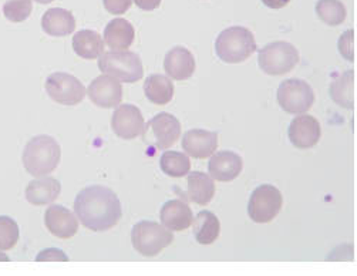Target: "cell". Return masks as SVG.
Returning a JSON list of instances; mask_svg holds the SVG:
<instances>
[{"label": "cell", "mask_w": 357, "mask_h": 276, "mask_svg": "<svg viewBox=\"0 0 357 276\" xmlns=\"http://www.w3.org/2000/svg\"><path fill=\"white\" fill-rule=\"evenodd\" d=\"M194 222V236L201 245H211L215 243L221 233V222L211 211H201Z\"/></svg>", "instance_id": "cell-24"}, {"label": "cell", "mask_w": 357, "mask_h": 276, "mask_svg": "<svg viewBox=\"0 0 357 276\" xmlns=\"http://www.w3.org/2000/svg\"><path fill=\"white\" fill-rule=\"evenodd\" d=\"M320 135H322V128L319 121L309 114L295 117L288 130L291 144L299 150L313 148L319 143Z\"/></svg>", "instance_id": "cell-12"}, {"label": "cell", "mask_w": 357, "mask_h": 276, "mask_svg": "<svg viewBox=\"0 0 357 276\" xmlns=\"http://www.w3.org/2000/svg\"><path fill=\"white\" fill-rule=\"evenodd\" d=\"M135 30L126 19H114L104 29V42L113 52H124L132 45Z\"/></svg>", "instance_id": "cell-20"}, {"label": "cell", "mask_w": 357, "mask_h": 276, "mask_svg": "<svg viewBox=\"0 0 357 276\" xmlns=\"http://www.w3.org/2000/svg\"><path fill=\"white\" fill-rule=\"evenodd\" d=\"M75 213L80 222L94 232L114 228L123 217L117 194L102 185H91L82 190L75 199Z\"/></svg>", "instance_id": "cell-1"}, {"label": "cell", "mask_w": 357, "mask_h": 276, "mask_svg": "<svg viewBox=\"0 0 357 276\" xmlns=\"http://www.w3.org/2000/svg\"><path fill=\"white\" fill-rule=\"evenodd\" d=\"M73 50L84 60L98 59L104 53L102 38L96 30H80L73 36Z\"/></svg>", "instance_id": "cell-23"}, {"label": "cell", "mask_w": 357, "mask_h": 276, "mask_svg": "<svg viewBox=\"0 0 357 276\" xmlns=\"http://www.w3.org/2000/svg\"><path fill=\"white\" fill-rule=\"evenodd\" d=\"M243 168L242 158L234 151H220L212 154L208 162L209 176L221 183H229L239 177Z\"/></svg>", "instance_id": "cell-16"}, {"label": "cell", "mask_w": 357, "mask_h": 276, "mask_svg": "<svg viewBox=\"0 0 357 276\" xmlns=\"http://www.w3.org/2000/svg\"><path fill=\"white\" fill-rule=\"evenodd\" d=\"M61 192V184L53 177L33 180L26 188V199L34 206L53 204Z\"/></svg>", "instance_id": "cell-21"}, {"label": "cell", "mask_w": 357, "mask_h": 276, "mask_svg": "<svg viewBox=\"0 0 357 276\" xmlns=\"http://www.w3.org/2000/svg\"><path fill=\"white\" fill-rule=\"evenodd\" d=\"M42 29L52 38H64L75 31L76 19L70 10L52 8L42 17Z\"/></svg>", "instance_id": "cell-19"}, {"label": "cell", "mask_w": 357, "mask_h": 276, "mask_svg": "<svg viewBox=\"0 0 357 276\" xmlns=\"http://www.w3.org/2000/svg\"><path fill=\"white\" fill-rule=\"evenodd\" d=\"M195 67L197 64L194 54L183 46H176L165 54L164 70L172 80H188L195 73Z\"/></svg>", "instance_id": "cell-15"}, {"label": "cell", "mask_w": 357, "mask_h": 276, "mask_svg": "<svg viewBox=\"0 0 357 276\" xmlns=\"http://www.w3.org/2000/svg\"><path fill=\"white\" fill-rule=\"evenodd\" d=\"M0 261H2V262H8L9 261V258L5 254H2V251H0Z\"/></svg>", "instance_id": "cell-37"}, {"label": "cell", "mask_w": 357, "mask_h": 276, "mask_svg": "<svg viewBox=\"0 0 357 276\" xmlns=\"http://www.w3.org/2000/svg\"><path fill=\"white\" fill-rule=\"evenodd\" d=\"M33 10L31 0H8L3 5V15L12 23L26 20Z\"/></svg>", "instance_id": "cell-30"}, {"label": "cell", "mask_w": 357, "mask_h": 276, "mask_svg": "<svg viewBox=\"0 0 357 276\" xmlns=\"http://www.w3.org/2000/svg\"><path fill=\"white\" fill-rule=\"evenodd\" d=\"M61 158V148L50 135H36L26 144L22 160L24 169L33 177H46Z\"/></svg>", "instance_id": "cell-2"}, {"label": "cell", "mask_w": 357, "mask_h": 276, "mask_svg": "<svg viewBox=\"0 0 357 276\" xmlns=\"http://www.w3.org/2000/svg\"><path fill=\"white\" fill-rule=\"evenodd\" d=\"M174 84L172 80L167 76L151 75L144 82V94L146 97L157 106H165L174 97Z\"/></svg>", "instance_id": "cell-25"}, {"label": "cell", "mask_w": 357, "mask_h": 276, "mask_svg": "<svg viewBox=\"0 0 357 276\" xmlns=\"http://www.w3.org/2000/svg\"><path fill=\"white\" fill-rule=\"evenodd\" d=\"M87 94L97 107L113 109L119 106L123 100V86L120 80L101 75L90 83Z\"/></svg>", "instance_id": "cell-11"}, {"label": "cell", "mask_w": 357, "mask_h": 276, "mask_svg": "<svg viewBox=\"0 0 357 276\" xmlns=\"http://www.w3.org/2000/svg\"><path fill=\"white\" fill-rule=\"evenodd\" d=\"M213 195H215V184L209 176L199 171L188 172L185 197L190 201L198 205H206L212 201Z\"/></svg>", "instance_id": "cell-22"}, {"label": "cell", "mask_w": 357, "mask_h": 276, "mask_svg": "<svg viewBox=\"0 0 357 276\" xmlns=\"http://www.w3.org/2000/svg\"><path fill=\"white\" fill-rule=\"evenodd\" d=\"M276 100L283 112L289 114H303L312 109L314 93L310 84L305 80L289 79L282 82L278 87Z\"/></svg>", "instance_id": "cell-7"}, {"label": "cell", "mask_w": 357, "mask_h": 276, "mask_svg": "<svg viewBox=\"0 0 357 276\" xmlns=\"http://www.w3.org/2000/svg\"><path fill=\"white\" fill-rule=\"evenodd\" d=\"M215 52L224 63L238 64L257 52V42L249 29L232 26L220 33L215 42Z\"/></svg>", "instance_id": "cell-3"}, {"label": "cell", "mask_w": 357, "mask_h": 276, "mask_svg": "<svg viewBox=\"0 0 357 276\" xmlns=\"http://www.w3.org/2000/svg\"><path fill=\"white\" fill-rule=\"evenodd\" d=\"M144 117L141 110L132 105H121L112 117V128L123 140H134L144 130Z\"/></svg>", "instance_id": "cell-13"}, {"label": "cell", "mask_w": 357, "mask_h": 276, "mask_svg": "<svg viewBox=\"0 0 357 276\" xmlns=\"http://www.w3.org/2000/svg\"><path fill=\"white\" fill-rule=\"evenodd\" d=\"M160 218L162 225L167 229L175 231V232L188 229L194 221V215L190 205H187L184 201H180V199L167 201L162 205Z\"/></svg>", "instance_id": "cell-18"}, {"label": "cell", "mask_w": 357, "mask_h": 276, "mask_svg": "<svg viewBox=\"0 0 357 276\" xmlns=\"http://www.w3.org/2000/svg\"><path fill=\"white\" fill-rule=\"evenodd\" d=\"M329 93L337 106L351 110L354 107V73L349 70L336 77L331 84Z\"/></svg>", "instance_id": "cell-26"}, {"label": "cell", "mask_w": 357, "mask_h": 276, "mask_svg": "<svg viewBox=\"0 0 357 276\" xmlns=\"http://www.w3.org/2000/svg\"><path fill=\"white\" fill-rule=\"evenodd\" d=\"M142 140L158 150L171 148L181 137V123L169 113H160L153 117L142 130Z\"/></svg>", "instance_id": "cell-8"}, {"label": "cell", "mask_w": 357, "mask_h": 276, "mask_svg": "<svg viewBox=\"0 0 357 276\" xmlns=\"http://www.w3.org/2000/svg\"><path fill=\"white\" fill-rule=\"evenodd\" d=\"M316 15L329 26H339L346 20L347 12L340 0H319L316 3Z\"/></svg>", "instance_id": "cell-28"}, {"label": "cell", "mask_w": 357, "mask_h": 276, "mask_svg": "<svg viewBox=\"0 0 357 276\" xmlns=\"http://www.w3.org/2000/svg\"><path fill=\"white\" fill-rule=\"evenodd\" d=\"M184 151L194 158H208L218 148V134L208 130H190L183 137Z\"/></svg>", "instance_id": "cell-17"}, {"label": "cell", "mask_w": 357, "mask_h": 276, "mask_svg": "<svg viewBox=\"0 0 357 276\" xmlns=\"http://www.w3.org/2000/svg\"><path fill=\"white\" fill-rule=\"evenodd\" d=\"M282 205L283 197L280 191L271 184H262L249 198L248 215L257 224H268L278 217Z\"/></svg>", "instance_id": "cell-9"}, {"label": "cell", "mask_w": 357, "mask_h": 276, "mask_svg": "<svg viewBox=\"0 0 357 276\" xmlns=\"http://www.w3.org/2000/svg\"><path fill=\"white\" fill-rule=\"evenodd\" d=\"M337 47H339V53L349 61H353L354 60V31L350 29V30H346L342 38L339 39V43H337Z\"/></svg>", "instance_id": "cell-31"}, {"label": "cell", "mask_w": 357, "mask_h": 276, "mask_svg": "<svg viewBox=\"0 0 357 276\" xmlns=\"http://www.w3.org/2000/svg\"><path fill=\"white\" fill-rule=\"evenodd\" d=\"M160 167L165 176L172 178H181L191 169L188 155L178 151H165L160 158Z\"/></svg>", "instance_id": "cell-27"}, {"label": "cell", "mask_w": 357, "mask_h": 276, "mask_svg": "<svg viewBox=\"0 0 357 276\" xmlns=\"http://www.w3.org/2000/svg\"><path fill=\"white\" fill-rule=\"evenodd\" d=\"M299 63L298 49L288 42H273L259 50L258 64L269 76H283L292 72Z\"/></svg>", "instance_id": "cell-6"}, {"label": "cell", "mask_w": 357, "mask_h": 276, "mask_svg": "<svg viewBox=\"0 0 357 276\" xmlns=\"http://www.w3.org/2000/svg\"><path fill=\"white\" fill-rule=\"evenodd\" d=\"M102 5L112 15H123L131 8L132 0H102Z\"/></svg>", "instance_id": "cell-33"}, {"label": "cell", "mask_w": 357, "mask_h": 276, "mask_svg": "<svg viewBox=\"0 0 357 276\" xmlns=\"http://www.w3.org/2000/svg\"><path fill=\"white\" fill-rule=\"evenodd\" d=\"M291 0H262V3L269 9H282L289 5Z\"/></svg>", "instance_id": "cell-35"}, {"label": "cell", "mask_w": 357, "mask_h": 276, "mask_svg": "<svg viewBox=\"0 0 357 276\" xmlns=\"http://www.w3.org/2000/svg\"><path fill=\"white\" fill-rule=\"evenodd\" d=\"M45 225L49 232L60 239L73 238L79 231L77 217L63 205H50L45 214Z\"/></svg>", "instance_id": "cell-14"}, {"label": "cell", "mask_w": 357, "mask_h": 276, "mask_svg": "<svg viewBox=\"0 0 357 276\" xmlns=\"http://www.w3.org/2000/svg\"><path fill=\"white\" fill-rule=\"evenodd\" d=\"M174 240L172 231L154 221H141L132 227L131 244L142 256H155Z\"/></svg>", "instance_id": "cell-5"}, {"label": "cell", "mask_w": 357, "mask_h": 276, "mask_svg": "<svg viewBox=\"0 0 357 276\" xmlns=\"http://www.w3.org/2000/svg\"><path fill=\"white\" fill-rule=\"evenodd\" d=\"M34 2H38L40 5H47V3H52L53 0H34Z\"/></svg>", "instance_id": "cell-36"}, {"label": "cell", "mask_w": 357, "mask_h": 276, "mask_svg": "<svg viewBox=\"0 0 357 276\" xmlns=\"http://www.w3.org/2000/svg\"><path fill=\"white\" fill-rule=\"evenodd\" d=\"M20 236L17 222L10 217H0V251H10L16 247Z\"/></svg>", "instance_id": "cell-29"}, {"label": "cell", "mask_w": 357, "mask_h": 276, "mask_svg": "<svg viewBox=\"0 0 357 276\" xmlns=\"http://www.w3.org/2000/svg\"><path fill=\"white\" fill-rule=\"evenodd\" d=\"M68 256L57 248H49L43 250L38 256H36V262H67Z\"/></svg>", "instance_id": "cell-32"}, {"label": "cell", "mask_w": 357, "mask_h": 276, "mask_svg": "<svg viewBox=\"0 0 357 276\" xmlns=\"http://www.w3.org/2000/svg\"><path fill=\"white\" fill-rule=\"evenodd\" d=\"M132 2L137 5V8H139L141 10L146 12H151L155 10L157 8H160L162 0H132Z\"/></svg>", "instance_id": "cell-34"}, {"label": "cell", "mask_w": 357, "mask_h": 276, "mask_svg": "<svg viewBox=\"0 0 357 276\" xmlns=\"http://www.w3.org/2000/svg\"><path fill=\"white\" fill-rule=\"evenodd\" d=\"M46 91L49 97L61 106H77L86 97L83 83L68 73H53L46 80Z\"/></svg>", "instance_id": "cell-10"}, {"label": "cell", "mask_w": 357, "mask_h": 276, "mask_svg": "<svg viewBox=\"0 0 357 276\" xmlns=\"http://www.w3.org/2000/svg\"><path fill=\"white\" fill-rule=\"evenodd\" d=\"M101 73L112 76L124 83H135L144 76V68L139 56L134 52H104L98 57Z\"/></svg>", "instance_id": "cell-4"}]
</instances>
